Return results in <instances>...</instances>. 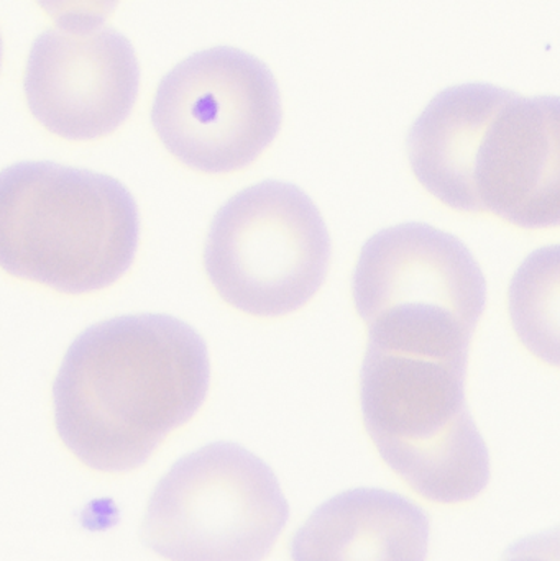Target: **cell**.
<instances>
[{"mask_svg":"<svg viewBox=\"0 0 560 561\" xmlns=\"http://www.w3.org/2000/svg\"><path fill=\"white\" fill-rule=\"evenodd\" d=\"M206 343L160 313L115 317L69 346L53 386L65 447L101 473H127L194 417L209 391Z\"/></svg>","mask_w":560,"mask_h":561,"instance_id":"6da1fadb","label":"cell"},{"mask_svg":"<svg viewBox=\"0 0 560 561\" xmlns=\"http://www.w3.org/2000/svg\"><path fill=\"white\" fill-rule=\"evenodd\" d=\"M138 245L134 197L114 178L55 163L0 173V268L65 294L105 289Z\"/></svg>","mask_w":560,"mask_h":561,"instance_id":"7a4b0ae2","label":"cell"},{"mask_svg":"<svg viewBox=\"0 0 560 561\" xmlns=\"http://www.w3.org/2000/svg\"><path fill=\"white\" fill-rule=\"evenodd\" d=\"M467 362L372 343L365 353V431L388 468L430 503H469L489 484V450L466 404Z\"/></svg>","mask_w":560,"mask_h":561,"instance_id":"3957f363","label":"cell"},{"mask_svg":"<svg viewBox=\"0 0 560 561\" xmlns=\"http://www.w3.org/2000/svg\"><path fill=\"white\" fill-rule=\"evenodd\" d=\"M352 294L368 343L457 355L469 353L485 309L487 283L457 237L411 222L381 230L365 243Z\"/></svg>","mask_w":560,"mask_h":561,"instance_id":"277c9868","label":"cell"},{"mask_svg":"<svg viewBox=\"0 0 560 561\" xmlns=\"http://www.w3.org/2000/svg\"><path fill=\"white\" fill-rule=\"evenodd\" d=\"M289 510L275 473L236 444L181 458L155 488L141 537L167 561H263Z\"/></svg>","mask_w":560,"mask_h":561,"instance_id":"5b68a950","label":"cell"},{"mask_svg":"<svg viewBox=\"0 0 560 561\" xmlns=\"http://www.w3.org/2000/svg\"><path fill=\"white\" fill-rule=\"evenodd\" d=\"M331 237L311 197L263 181L230 197L210 224L204 270L224 302L278 319L302 309L324 284Z\"/></svg>","mask_w":560,"mask_h":561,"instance_id":"8992f818","label":"cell"},{"mask_svg":"<svg viewBox=\"0 0 560 561\" xmlns=\"http://www.w3.org/2000/svg\"><path fill=\"white\" fill-rule=\"evenodd\" d=\"M282 95L265 62L230 46L178 62L158 85L151 122L167 150L206 174L259 160L282 127Z\"/></svg>","mask_w":560,"mask_h":561,"instance_id":"52a82bcc","label":"cell"},{"mask_svg":"<svg viewBox=\"0 0 560 561\" xmlns=\"http://www.w3.org/2000/svg\"><path fill=\"white\" fill-rule=\"evenodd\" d=\"M130 42L98 12H62L33 43L23 88L33 117L56 137L98 140L117 130L138 94Z\"/></svg>","mask_w":560,"mask_h":561,"instance_id":"ba28073f","label":"cell"},{"mask_svg":"<svg viewBox=\"0 0 560 561\" xmlns=\"http://www.w3.org/2000/svg\"><path fill=\"white\" fill-rule=\"evenodd\" d=\"M480 213L523 229L559 222V99L515 94L490 124L473 173Z\"/></svg>","mask_w":560,"mask_h":561,"instance_id":"9c48e42d","label":"cell"},{"mask_svg":"<svg viewBox=\"0 0 560 561\" xmlns=\"http://www.w3.org/2000/svg\"><path fill=\"white\" fill-rule=\"evenodd\" d=\"M430 520L397 493L354 490L322 504L296 533L293 561H426Z\"/></svg>","mask_w":560,"mask_h":561,"instance_id":"30bf717a","label":"cell"},{"mask_svg":"<svg viewBox=\"0 0 560 561\" xmlns=\"http://www.w3.org/2000/svg\"><path fill=\"white\" fill-rule=\"evenodd\" d=\"M513 95L472 82L446 89L427 104L408 135L411 168L427 193L453 209L480 213L473 186L480 145Z\"/></svg>","mask_w":560,"mask_h":561,"instance_id":"8fae6325","label":"cell"},{"mask_svg":"<svg viewBox=\"0 0 560 561\" xmlns=\"http://www.w3.org/2000/svg\"><path fill=\"white\" fill-rule=\"evenodd\" d=\"M513 327L526 348L548 365L559 362V249L526 260L510 287Z\"/></svg>","mask_w":560,"mask_h":561,"instance_id":"7c38bea8","label":"cell"},{"mask_svg":"<svg viewBox=\"0 0 560 561\" xmlns=\"http://www.w3.org/2000/svg\"><path fill=\"white\" fill-rule=\"evenodd\" d=\"M505 561H559L558 534H546L523 540L513 547Z\"/></svg>","mask_w":560,"mask_h":561,"instance_id":"4fadbf2b","label":"cell"},{"mask_svg":"<svg viewBox=\"0 0 560 561\" xmlns=\"http://www.w3.org/2000/svg\"><path fill=\"white\" fill-rule=\"evenodd\" d=\"M0 56H2V39H0Z\"/></svg>","mask_w":560,"mask_h":561,"instance_id":"5bb4252c","label":"cell"}]
</instances>
